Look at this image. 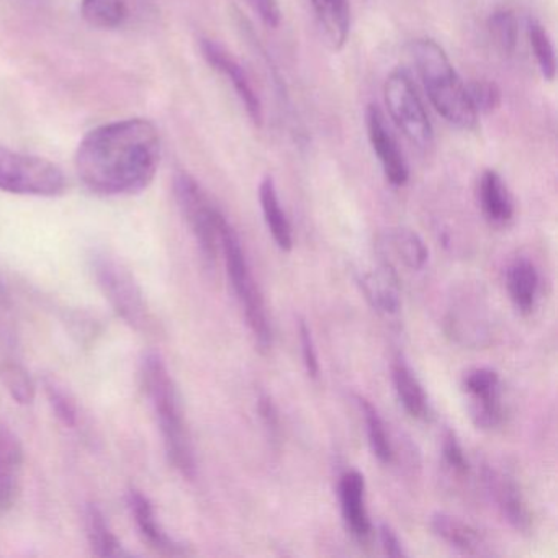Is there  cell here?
Wrapping results in <instances>:
<instances>
[{"mask_svg": "<svg viewBox=\"0 0 558 558\" xmlns=\"http://www.w3.org/2000/svg\"><path fill=\"white\" fill-rule=\"evenodd\" d=\"M142 381L155 411L169 462L184 478L194 480L197 462L181 395L165 359L158 352H148L143 357Z\"/></svg>", "mask_w": 558, "mask_h": 558, "instance_id": "obj_2", "label": "cell"}, {"mask_svg": "<svg viewBox=\"0 0 558 558\" xmlns=\"http://www.w3.org/2000/svg\"><path fill=\"white\" fill-rule=\"evenodd\" d=\"M24 447L14 433L0 426V511H9L21 493Z\"/></svg>", "mask_w": 558, "mask_h": 558, "instance_id": "obj_13", "label": "cell"}, {"mask_svg": "<svg viewBox=\"0 0 558 558\" xmlns=\"http://www.w3.org/2000/svg\"><path fill=\"white\" fill-rule=\"evenodd\" d=\"M220 251H223L228 279L246 315L247 325L256 339V344L259 345L260 351H269L272 348V328H270L266 302L254 279L240 236L225 215L220 221Z\"/></svg>", "mask_w": 558, "mask_h": 558, "instance_id": "obj_4", "label": "cell"}, {"mask_svg": "<svg viewBox=\"0 0 558 558\" xmlns=\"http://www.w3.org/2000/svg\"><path fill=\"white\" fill-rule=\"evenodd\" d=\"M357 404L361 408L362 416H364L372 453L377 457L378 462L388 465V463L393 462V446H391L384 420L378 414L377 408L365 398L357 397Z\"/></svg>", "mask_w": 558, "mask_h": 558, "instance_id": "obj_24", "label": "cell"}, {"mask_svg": "<svg viewBox=\"0 0 558 558\" xmlns=\"http://www.w3.org/2000/svg\"><path fill=\"white\" fill-rule=\"evenodd\" d=\"M527 37L542 77L551 83L557 73V60H555V48L550 35L537 21H529Z\"/></svg>", "mask_w": 558, "mask_h": 558, "instance_id": "obj_27", "label": "cell"}, {"mask_svg": "<svg viewBox=\"0 0 558 558\" xmlns=\"http://www.w3.org/2000/svg\"><path fill=\"white\" fill-rule=\"evenodd\" d=\"M466 84L470 102L478 113H492L501 106L502 94L498 84L492 81H470Z\"/></svg>", "mask_w": 558, "mask_h": 558, "instance_id": "obj_31", "label": "cell"}, {"mask_svg": "<svg viewBox=\"0 0 558 558\" xmlns=\"http://www.w3.org/2000/svg\"><path fill=\"white\" fill-rule=\"evenodd\" d=\"M488 34L496 50L511 57L518 48L519 40V21L514 12L506 9L493 12L488 19Z\"/></svg>", "mask_w": 558, "mask_h": 558, "instance_id": "obj_28", "label": "cell"}, {"mask_svg": "<svg viewBox=\"0 0 558 558\" xmlns=\"http://www.w3.org/2000/svg\"><path fill=\"white\" fill-rule=\"evenodd\" d=\"M388 243L397 251L404 266L411 270H421L426 266L429 251L420 234L408 228H397L388 233Z\"/></svg>", "mask_w": 558, "mask_h": 558, "instance_id": "obj_26", "label": "cell"}, {"mask_svg": "<svg viewBox=\"0 0 558 558\" xmlns=\"http://www.w3.org/2000/svg\"><path fill=\"white\" fill-rule=\"evenodd\" d=\"M411 58L436 112L456 129L475 130L478 113L444 48L430 38H417L411 44Z\"/></svg>", "mask_w": 558, "mask_h": 558, "instance_id": "obj_3", "label": "cell"}, {"mask_svg": "<svg viewBox=\"0 0 558 558\" xmlns=\"http://www.w3.org/2000/svg\"><path fill=\"white\" fill-rule=\"evenodd\" d=\"M430 529L437 537L442 538L450 547L457 548L466 555H485V537L473 525L466 524L462 519L453 518L446 512H436L430 518Z\"/></svg>", "mask_w": 558, "mask_h": 558, "instance_id": "obj_16", "label": "cell"}, {"mask_svg": "<svg viewBox=\"0 0 558 558\" xmlns=\"http://www.w3.org/2000/svg\"><path fill=\"white\" fill-rule=\"evenodd\" d=\"M339 501L342 518L352 537L367 542L372 535V522L365 508V480L357 470H348L339 482Z\"/></svg>", "mask_w": 558, "mask_h": 558, "instance_id": "obj_12", "label": "cell"}, {"mask_svg": "<svg viewBox=\"0 0 558 558\" xmlns=\"http://www.w3.org/2000/svg\"><path fill=\"white\" fill-rule=\"evenodd\" d=\"M463 390L469 398H485L501 393L499 375L493 368H475L463 378Z\"/></svg>", "mask_w": 558, "mask_h": 558, "instance_id": "obj_32", "label": "cell"}, {"mask_svg": "<svg viewBox=\"0 0 558 558\" xmlns=\"http://www.w3.org/2000/svg\"><path fill=\"white\" fill-rule=\"evenodd\" d=\"M257 410H259L260 420H263L264 426L269 430L270 437L274 440L280 437V417L277 413L276 404L272 403L267 395H260L259 403H257Z\"/></svg>", "mask_w": 558, "mask_h": 558, "instance_id": "obj_36", "label": "cell"}, {"mask_svg": "<svg viewBox=\"0 0 558 558\" xmlns=\"http://www.w3.org/2000/svg\"><path fill=\"white\" fill-rule=\"evenodd\" d=\"M442 453L444 460L450 469L456 470L457 473H462V475L469 472V460H466L465 452H463L453 430L447 429L444 434Z\"/></svg>", "mask_w": 558, "mask_h": 558, "instance_id": "obj_33", "label": "cell"}, {"mask_svg": "<svg viewBox=\"0 0 558 558\" xmlns=\"http://www.w3.org/2000/svg\"><path fill=\"white\" fill-rule=\"evenodd\" d=\"M384 99L395 125L416 148L433 146L434 129L426 107L404 70H397L384 84Z\"/></svg>", "mask_w": 558, "mask_h": 558, "instance_id": "obj_8", "label": "cell"}, {"mask_svg": "<svg viewBox=\"0 0 558 558\" xmlns=\"http://www.w3.org/2000/svg\"><path fill=\"white\" fill-rule=\"evenodd\" d=\"M259 202L264 220L272 234L277 246L282 251H292L293 231L286 210L280 204L279 192L272 175H266L259 184Z\"/></svg>", "mask_w": 558, "mask_h": 558, "instance_id": "obj_17", "label": "cell"}, {"mask_svg": "<svg viewBox=\"0 0 558 558\" xmlns=\"http://www.w3.org/2000/svg\"><path fill=\"white\" fill-rule=\"evenodd\" d=\"M326 44L335 51L348 44L351 32V4L349 0H328L322 11L316 12Z\"/></svg>", "mask_w": 558, "mask_h": 558, "instance_id": "obj_21", "label": "cell"}, {"mask_svg": "<svg viewBox=\"0 0 558 558\" xmlns=\"http://www.w3.org/2000/svg\"><path fill=\"white\" fill-rule=\"evenodd\" d=\"M201 47L202 54H204L208 64L218 73L223 74L228 83L233 86L234 93L240 97L251 122L256 126L263 125V102L254 90L253 83H251L244 68L221 45L215 44V41L202 40Z\"/></svg>", "mask_w": 558, "mask_h": 558, "instance_id": "obj_10", "label": "cell"}, {"mask_svg": "<svg viewBox=\"0 0 558 558\" xmlns=\"http://www.w3.org/2000/svg\"><path fill=\"white\" fill-rule=\"evenodd\" d=\"M129 508L132 511L133 521L140 531L143 541L162 555H185L187 548L168 534L158 515H156L155 506L149 501L148 496L143 495L138 489H132L129 493Z\"/></svg>", "mask_w": 558, "mask_h": 558, "instance_id": "obj_11", "label": "cell"}, {"mask_svg": "<svg viewBox=\"0 0 558 558\" xmlns=\"http://www.w3.org/2000/svg\"><path fill=\"white\" fill-rule=\"evenodd\" d=\"M378 537H380L381 547H384L385 554L390 557H407L403 544L398 538L397 532L388 524H380L378 527Z\"/></svg>", "mask_w": 558, "mask_h": 558, "instance_id": "obj_37", "label": "cell"}, {"mask_svg": "<svg viewBox=\"0 0 558 558\" xmlns=\"http://www.w3.org/2000/svg\"><path fill=\"white\" fill-rule=\"evenodd\" d=\"M44 387L48 404L53 410L54 416L64 426L74 429L80 424V410H77L76 400H74L73 395L54 378H45Z\"/></svg>", "mask_w": 558, "mask_h": 558, "instance_id": "obj_29", "label": "cell"}, {"mask_svg": "<svg viewBox=\"0 0 558 558\" xmlns=\"http://www.w3.org/2000/svg\"><path fill=\"white\" fill-rule=\"evenodd\" d=\"M86 531L90 548L99 557H123L126 555L119 538L110 529L106 514L96 505L87 506Z\"/></svg>", "mask_w": 558, "mask_h": 558, "instance_id": "obj_23", "label": "cell"}, {"mask_svg": "<svg viewBox=\"0 0 558 558\" xmlns=\"http://www.w3.org/2000/svg\"><path fill=\"white\" fill-rule=\"evenodd\" d=\"M506 283H508L509 296H511L515 308L525 315L531 313L538 290V274L534 264L525 257H518L508 267Z\"/></svg>", "mask_w": 558, "mask_h": 558, "instance_id": "obj_20", "label": "cell"}, {"mask_svg": "<svg viewBox=\"0 0 558 558\" xmlns=\"http://www.w3.org/2000/svg\"><path fill=\"white\" fill-rule=\"evenodd\" d=\"M469 411L473 424L480 429H495L501 426L505 420L501 393L486 398H470Z\"/></svg>", "mask_w": 558, "mask_h": 558, "instance_id": "obj_30", "label": "cell"}, {"mask_svg": "<svg viewBox=\"0 0 558 558\" xmlns=\"http://www.w3.org/2000/svg\"><path fill=\"white\" fill-rule=\"evenodd\" d=\"M326 2H328V0H310V4H312L315 14L316 12L322 11V9L325 8Z\"/></svg>", "mask_w": 558, "mask_h": 558, "instance_id": "obj_39", "label": "cell"}, {"mask_svg": "<svg viewBox=\"0 0 558 558\" xmlns=\"http://www.w3.org/2000/svg\"><path fill=\"white\" fill-rule=\"evenodd\" d=\"M0 381L15 403L32 404L37 397V385L27 368L19 362L5 361L0 364Z\"/></svg>", "mask_w": 558, "mask_h": 558, "instance_id": "obj_25", "label": "cell"}, {"mask_svg": "<svg viewBox=\"0 0 558 558\" xmlns=\"http://www.w3.org/2000/svg\"><path fill=\"white\" fill-rule=\"evenodd\" d=\"M365 129H367L368 142L380 162L387 181L393 187L407 185L408 179H410L407 159L388 126L384 112L374 104L365 110Z\"/></svg>", "mask_w": 558, "mask_h": 558, "instance_id": "obj_9", "label": "cell"}, {"mask_svg": "<svg viewBox=\"0 0 558 558\" xmlns=\"http://www.w3.org/2000/svg\"><path fill=\"white\" fill-rule=\"evenodd\" d=\"M478 201L483 215L493 225H506L514 217V201L505 179L495 169H485L480 175Z\"/></svg>", "mask_w": 558, "mask_h": 558, "instance_id": "obj_15", "label": "cell"}, {"mask_svg": "<svg viewBox=\"0 0 558 558\" xmlns=\"http://www.w3.org/2000/svg\"><path fill=\"white\" fill-rule=\"evenodd\" d=\"M130 0H81V15L90 27L117 31L130 21Z\"/></svg>", "mask_w": 558, "mask_h": 558, "instance_id": "obj_22", "label": "cell"}, {"mask_svg": "<svg viewBox=\"0 0 558 558\" xmlns=\"http://www.w3.org/2000/svg\"><path fill=\"white\" fill-rule=\"evenodd\" d=\"M486 483H488L489 492L495 496V501L498 502V508L501 509L502 515L508 519L509 524L522 534L531 531V511H529L527 502H525L515 480L508 473L488 470Z\"/></svg>", "mask_w": 558, "mask_h": 558, "instance_id": "obj_14", "label": "cell"}, {"mask_svg": "<svg viewBox=\"0 0 558 558\" xmlns=\"http://www.w3.org/2000/svg\"><path fill=\"white\" fill-rule=\"evenodd\" d=\"M175 201L187 221L208 267H215L220 251V221L223 214L192 175L179 174L174 182Z\"/></svg>", "mask_w": 558, "mask_h": 558, "instance_id": "obj_7", "label": "cell"}, {"mask_svg": "<svg viewBox=\"0 0 558 558\" xmlns=\"http://www.w3.org/2000/svg\"><path fill=\"white\" fill-rule=\"evenodd\" d=\"M94 276L117 315L135 331L153 332V315L133 274L109 254L94 257Z\"/></svg>", "mask_w": 558, "mask_h": 558, "instance_id": "obj_5", "label": "cell"}, {"mask_svg": "<svg viewBox=\"0 0 558 558\" xmlns=\"http://www.w3.org/2000/svg\"><path fill=\"white\" fill-rule=\"evenodd\" d=\"M359 286L365 299L377 312L385 315H395L400 310V293H398V279L391 267H381L375 272L362 274Z\"/></svg>", "mask_w": 558, "mask_h": 558, "instance_id": "obj_18", "label": "cell"}, {"mask_svg": "<svg viewBox=\"0 0 558 558\" xmlns=\"http://www.w3.org/2000/svg\"><path fill=\"white\" fill-rule=\"evenodd\" d=\"M66 187L64 172L53 162L0 146V192L51 198Z\"/></svg>", "mask_w": 558, "mask_h": 558, "instance_id": "obj_6", "label": "cell"}, {"mask_svg": "<svg viewBox=\"0 0 558 558\" xmlns=\"http://www.w3.org/2000/svg\"><path fill=\"white\" fill-rule=\"evenodd\" d=\"M300 344H302L303 364L310 377H319L318 354H316L315 341H313L312 329L306 325L305 319L299 323Z\"/></svg>", "mask_w": 558, "mask_h": 558, "instance_id": "obj_34", "label": "cell"}, {"mask_svg": "<svg viewBox=\"0 0 558 558\" xmlns=\"http://www.w3.org/2000/svg\"><path fill=\"white\" fill-rule=\"evenodd\" d=\"M9 310V296L5 293L4 286L0 282V318H4L5 313Z\"/></svg>", "mask_w": 558, "mask_h": 558, "instance_id": "obj_38", "label": "cell"}, {"mask_svg": "<svg viewBox=\"0 0 558 558\" xmlns=\"http://www.w3.org/2000/svg\"><path fill=\"white\" fill-rule=\"evenodd\" d=\"M161 136L145 119L97 126L74 156L77 178L93 194L123 197L146 191L161 165Z\"/></svg>", "mask_w": 558, "mask_h": 558, "instance_id": "obj_1", "label": "cell"}, {"mask_svg": "<svg viewBox=\"0 0 558 558\" xmlns=\"http://www.w3.org/2000/svg\"><path fill=\"white\" fill-rule=\"evenodd\" d=\"M247 4L256 12L266 27L277 28L282 21V11H280L279 0H247Z\"/></svg>", "mask_w": 558, "mask_h": 558, "instance_id": "obj_35", "label": "cell"}, {"mask_svg": "<svg viewBox=\"0 0 558 558\" xmlns=\"http://www.w3.org/2000/svg\"><path fill=\"white\" fill-rule=\"evenodd\" d=\"M391 377H393L398 400L403 404L404 411L416 420L426 417L429 413V401H427L426 391H424L423 385L403 359H398L395 362Z\"/></svg>", "mask_w": 558, "mask_h": 558, "instance_id": "obj_19", "label": "cell"}]
</instances>
